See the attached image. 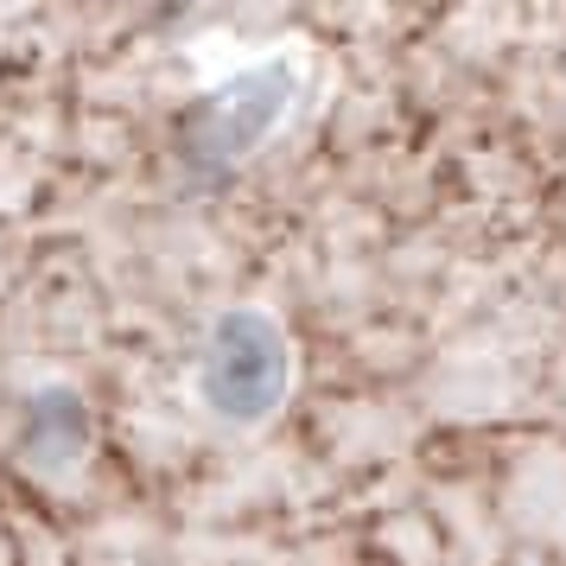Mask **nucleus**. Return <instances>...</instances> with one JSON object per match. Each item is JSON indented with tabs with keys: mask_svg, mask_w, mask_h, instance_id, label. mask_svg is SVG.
<instances>
[{
	"mask_svg": "<svg viewBox=\"0 0 566 566\" xmlns=\"http://www.w3.org/2000/svg\"><path fill=\"white\" fill-rule=\"evenodd\" d=\"M293 388V350L274 312L261 306H223L205 325L198 350V395L223 427H261L274 420Z\"/></svg>",
	"mask_w": 566,
	"mask_h": 566,
	"instance_id": "f257e3e1",
	"label": "nucleus"
}]
</instances>
